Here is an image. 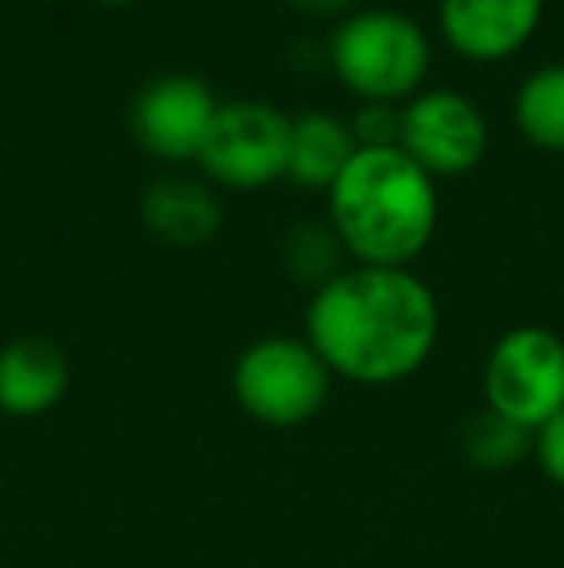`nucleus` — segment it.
<instances>
[{
    "instance_id": "f8f14e48",
    "label": "nucleus",
    "mask_w": 564,
    "mask_h": 568,
    "mask_svg": "<svg viewBox=\"0 0 564 568\" xmlns=\"http://www.w3.org/2000/svg\"><path fill=\"white\" fill-rule=\"evenodd\" d=\"M356 135L348 116L332 113V109H306V113L290 116V163H286V179L301 190H325L337 182V174L356 155Z\"/></svg>"
},
{
    "instance_id": "20e7f679",
    "label": "nucleus",
    "mask_w": 564,
    "mask_h": 568,
    "mask_svg": "<svg viewBox=\"0 0 564 568\" xmlns=\"http://www.w3.org/2000/svg\"><path fill=\"white\" fill-rule=\"evenodd\" d=\"M332 372L306 337H264L240 352L233 367L236 403L248 418L294 429L325 410Z\"/></svg>"
},
{
    "instance_id": "f257e3e1",
    "label": "nucleus",
    "mask_w": 564,
    "mask_h": 568,
    "mask_svg": "<svg viewBox=\"0 0 564 568\" xmlns=\"http://www.w3.org/2000/svg\"><path fill=\"white\" fill-rule=\"evenodd\" d=\"M437 337V294L410 267L352 263L306 306V341L332 375L360 387H391L422 372Z\"/></svg>"
},
{
    "instance_id": "f3484780",
    "label": "nucleus",
    "mask_w": 564,
    "mask_h": 568,
    "mask_svg": "<svg viewBox=\"0 0 564 568\" xmlns=\"http://www.w3.org/2000/svg\"><path fill=\"white\" fill-rule=\"evenodd\" d=\"M534 456H537V464H542L545 476L564 487V410L553 414V418L534 434Z\"/></svg>"
},
{
    "instance_id": "a211bd4d",
    "label": "nucleus",
    "mask_w": 564,
    "mask_h": 568,
    "mask_svg": "<svg viewBox=\"0 0 564 568\" xmlns=\"http://www.w3.org/2000/svg\"><path fill=\"white\" fill-rule=\"evenodd\" d=\"M286 4L301 16H317V20H345L356 0H286Z\"/></svg>"
},
{
    "instance_id": "39448f33",
    "label": "nucleus",
    "mask_w": 564,
    "mask_h": 568,
    "mask_svg": "<svg viewBox=\"0 0 564 568\" xmlns=\"http://www.w3.org/2000/svg\"><path fill=\"white\" fill-rule=\"evenodd\" d=\"M483 403L514 426L537 429L564 410V341L545 325L503 333L483 364Z\"/></svg>"
},
{
    "instance_id": "0eeeda50",
    "label": "nucleus",
    "mask_w": 564,
    "mask_h": 568,
    "mask_svg": "<svg viewBox=\"0 0 564 568\" xmlns=\"http://www.w3.org/2000/svg\"><path fill=\"white\" fill-rule=\"evenodd\" d=\"M488 116L460 90H422L402 105L399 148L433 179H452L480 166L488 155Z\"/></svg>"
},
{
    "instance_id": "6e6552de",
    "label": "nucleus",
    "mask_w": 564,
    "mask_h": 568,
    "mask_svg": "<svg viewBox=\"0 0 564 568\" xmlns=\"http://www.w3.org/2000/svg\"><path fill=\"white\" fill-rule=\"evenodd\" d=\"M221 101L197 74H158L132 101V135L158 163H197Z\"/></svg>"
},
{
    "instance_id": "1a4fd4ad",
    "label": "nucleus",
    "mask_w": 564,
    "mask_h": 568,
    "mask_svg": "<svg viewBox=\"0 0 564 568\" xmlns=\"http://www.w3.org/2000/svg\"><path fill=\"white\" fill-rule=\"evenodd\" d=\"M545 20V0H437V28L468 62L514 59Z\"/></svg>"
},
{
    "instance_id": "2eb2a0df",
    "label": "nucleus",
    "mask_w": 564,
    "mask_h": 568,
    "mask_svg": "<svg viewBox=\"0 0 564 568\" xmlns=\"http://www.w3.org/2000/svg\"><path fill=\"white\" fill-rule=\"evenodd\" d=\"M345 247H340L337 232L325 225H314V221H298L290 232L283 236V267L290 271L298 283L325 286L329 278H337L345 271Z\"/></svg>"
},
{
    "instance_id": "f03ea898",
    "label": "nucleus",
    "mask_w": 564,
    "mask_h": 568,
    "mask_svg": "<svg viewBox=\"0 0 564 568\" xmlns=\"http://www.w3.org/2000/svg\"><path fill=\"white\" fill-rule=\"evenodd\" d=\"M325 213L352 263L410 267L437 232L441 194L402 148H356L325 190Z\"/></svg>"
},
{
    "instance_id": "9b49d317",
    "label": "nucleus",
    "mask_w": 564,
    "mask_h": 568,
    "mask_svg": "<svg viewBox=\"0 0 564 568\" xmlns=\"http://www.w3.org/2000/svg\"><path fill=\"white\" fill-rule=\"evenodd\" d=\"M140 217L151 236L174 247H197L221 232L225 210L209 182L186 174H163L143 190Z\"/></svg>"
},
{
    "instance_id": "4468645a",
    "label": "nucleus",
    "mask_w": 564,
    "mask_h": 568,
    "mask_svg": "<svg viewBox=\"0 0 564 568\" xmlns=\"http://www.w3.org/2000/svg\"><path fill=\"white\" fill-rule=\"evenodd\" d=\"M460 442H464L468 460L483 471H506L534 453V434L522 429V426H514V422L503 418V414L488 410V406L468 418Z\"/></svg>"
},
{
    "instance_id": "dca6fc26",
    "label": "nucleus",
    "mask_w": 564,
    "mask_h": 568,
    "mask_svg": "<svg viewBox=\"0 0 564 568\" xmlns=\"http://www.w3.org/2000/svg\"><path fill=\"white\" fill-rule=\"evenodd\" d=\"M352 135L360 148H399L402 135V105H387V101H360L356 113L348 116Z\"/></svg>"
},
{
    "instance_id": "7ed1b4c3",
    "label": "nucleus",
    "mask_w": 564,
    "mask_h": 568,
    "mask_svg": "<svg viewBox=\"0 0 564 568\" xmlns=\"http://www.w3.org/2000/svg\"><path fill=\"white\" fill-rule=\"evenodd\" d=\"M329 67L352 98L407 105L425 90L433 47L410 12L352 8L329 31Z\"/></svg>"
},
{
    "instance_id": "6ab92c4d",
    "label": "nucleus",
    "mask_w": 564,
    "mask_h": 568,
    "mask_svg": "<svg viewBox=\"0 0 564 568\" xmlns=\"http://www.w3.org/2000/svg\"><path fill=\"white\" fill-rule=\"evenodd\" d=\"M98 4H109V8H121V4H136V0H98Z\"/></svg>"
},
{
    "instance_id": "423d86ee",
    "label": "nucleus",
    "mask_w": 564,
    "mask_h": 568,
    "mask_svg": "<svg viewBox=\"0 0 564 568\" xmlns=\"http://www.w3.org/2000/svg\"><path fill=\"white\" fill-rule=\"evenodd\" d=\"M290 116L267 101H221L197 166L213 186L267 190L286 179Z\"/></svg>"
},
{
    "instance_id": "9d476101",
    "label": "nucleus",
    "mask_w": 564,
    "mask_h": 568,
    "mask_svg": "<svg viewBox=\"0 0 564 568\" xmlns=\"http://www.w3.org/2000/svg\"><path fill=\"white\" fill-rule=\"evenodd\" d=\"M70 390L66 352L47 337H16L0 348V410L8 418H39Z\"/></svg>"
},
{
    "instance_id": "ddd939ff",
    "label": "nucleus",
    "mask_w": 564,
    "mask_h": 568,
    "mask_svg": "<svg viewBox=\"0 0 564 568\" xmlns=\"http://www.w3.org/2000/svg\"><path fill=\"white\" fill-rule=\"evenodd\" d=\"M522 140L537 151L564 155V62H545L519 82L511 101Z\"/></svg>"
}]
</instances>
